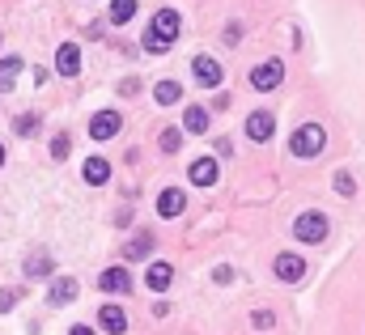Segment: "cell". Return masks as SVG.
<instances>
[{
	"instance_id": "cell-1",
	"label": "cell",
	"mask_w": 365,
	"mask_h": 335,
	"mask_svg": "<svg viewBox=\"0 0 365 335\" xmlns=\"http://www.w3.org/2000/svg\"><path fill=\"white\" fill-rule=\"evenodd\" d=\"M179 30H183V17H179L174 9H162L158 17L149 22V34L140 38V47H144L149 55H166V51H170V43L179 38Z\"/></svg>"
},
{
	"instance_id": "cell-2",
	"label": "cell",
	"mask_w": 365,
	"mask_h": 335,
	"mask_svg": "<svg viewBox=\"0 0 365 335\" xmlns=\"http://www.w3.org/2000/svg\"><path fill=\"white\" fill-rule=\"evenodd\" d=\"M327 149V132L319 124H301L293 136H289V153L293 157H319Z\"/></svg>"
},
{
	"instance_id": "cell-3",
	"label": "cell",
	"mask_w": 365,
	"mask_h": 335,
	"mask_svg": "<svg viewBox=\"0 0 365 335\" xmlns=\"http://www.w3.org/2000/svg\"><path fill=\"white\" fill-rule=\"evenodd\" d=\"M327 230H332V225H327V216H323V212H315V208L301 212V216L293 221V238H297V242H306V246H319V242L327 238Z\"/></svg>"
},
{
	"instance_id": "cell-4",
	"label": "cell",
	"mask_w": 365,
	"mask_h": 335,
	"mask_svg": "<svg viewBox=\"0 0 365 335\" xmlns=\"http://www.w3.org/2000/svg\"><path fill=\"white\" fill-rule=\"evenodd\" d=\"M285 81V64L281 60H264L259 68H251V85L259 89V94H268V89H276Z\"/></svg>"
},
{
	"instance_id": "cell-5",
	"label": "cell",
	"mask_w": 365,
	"mask_h": 335,
	"mask_svg": "<svg viewBox=\"0 0 365 335\" xmlns=\"http://www.w3.org/2000/svg\"><path fill=\"white\" fill-rule=\"evenodd\" d=\"M119 128H124L119 110H98V115L89 119V136H94V140H115Z\"/></svg>"
},
{
	"instance_id": "cell-6",
	"label": "cell",
	"mask_w": 365,
	"mask_h": 335,
	"mask_svg": "<svg viewBox=\"0 0 365 335\" xmlns=\"http://www.w3.org/2000/svg\"><path fill=\"white\" fill-rule=\"evenodd\" d=\"M246 136L255 144H268L276 136V119L268 115V110H251V115H246Z\"/></svg>"
},
{
	"instance_id": "cell-7",
	"label": "cell",
	"mask_w": 365,
	"mask_h": 335,
	"mask_svg": "<svg viewBox=\"0 0 365 335\" xmlns=\"http://www.w3.org/2000/svg\"><path fill=\"white\" fill-rule=\"evenodd\" d=\"M191 68H195V81H200L204 89H217V85L225 81V68L213 60V55H195V64H191Z\"/></svg>"
},
{
	"instance_id": "cell-8",
	"label": "cell",
	"mask_w": 365,
	"mask_h": 335,
	"mask_svg": "<svg viewBox=\"0 0 365 335\" xmlns=\"http://www.w3.org/2000/svg\"><path fill=\"white\" fill-rule=\"evenodd\" d=\"M77 293H81V285L73 281V276H56V281L47 285V306H68Z\"/></svg>"
},
{
	"instance_id": "cell-9",
	"label": "cell",
	"mask_w": 365,
	"mask_h": 335,
	"mask_svg": "<svg viewBox=\"0 0 365 335\" xmlns=\"http://www.w3.org/2000/svg\"><path fill=\"white\" fill-rule=\"evenodd\" d=\"M217 174H221L217 157H200V161H191V170H187V179H191L195 187H213V183H217Z\"/></svg>"
},
{
	"instance_id": "cell-10",
	"label": "cell",
	"mask_w": 365,
	"mask_h": 335,
	"mask_svg": "<svg viewBox=\"0 0 365 335\" xmlns=\"http://www.w3.org/2000/svg\"><path fill=\"white\" fill-rule=\"evenodd\" d=\"M56 73H60V77H77V73H81V47H77V43H60V51H56Z\"/></svg>"
},
{
	"instance_id": "cell-11",
	"label": "cell",
	"mask_w": 365,
	"mask_h": 335,
	"mask_svg": "<svg viewBox=\"0 0 365 335\" xmlns=\"http://www.w3.org/2000/svg\"><path fill=\"white\" fill-rule=\"evenodd\" d=\"M276 276H281V281L285 285H297L301 281V276H306V263H301V255H276Z\"/></svg>"
},
{
	"instance_id": "cell-12",
	"label": "cell",
	"mask_w": 365,
	"mask_h": 335,
	"mask_svg": "<svg viewBox=\"0 0 365 335\" xmlns=\"http://www.w3.org/2000/svg\"><path fill=\"white\" fill-rule=\"evenodd\" d=\"M98 327L107 331V335H124V331H128V314H124V306H102Z\"/></svg>"
},
{
	"instance_id": "cell-13",
	"label": "cell",
	"mask_w": 365,
	"mask_h": 335,
	"mask_svg": "<svg viewBox=\"0 0 365 335\" xmlns=\"http://www.w3.org/2000/svg\"><path fill=\"white\" fill-rule=\"evenodd\" d=\"M144 285H149L153 293L170 289V285H174V267H170V263H149V271H144Z\"/></svg>"
},
{
	"instance_id": "cell-14",
	"label": "cell",
	"mask_w": 365,
	"mask_h": 335,
	"mask_svg": "<svg viewBox=\"0 0 365 335\" xmlns=\"http://www.w3.org/2000/svg\"><path fill=\"white\" fill-rule=\"evenodd\" d=\"M81 174H85V183H89V187H102V183L111 179V161H107V157H85Z\"/></svg>"
},
{
	"instance_id": "cell-15",
	"label": "cell",
	"mask_w": 365,
	"mask_h": 335,
	"mask_svg": "<svg viewBox=\"0 0 365 335\" xmlns=\"http://www.w3.org/2000/svg\"><path fill=\"white\" fill-rule=\"evenodd\" d=\"M98 285H102V293H128L132 289V276L124 267H107V271L98 276Z\"/></svg>"
},
{
	"instance_id": "cell-16",
	"label": "cell",
	"mask_w": 365,
	"mask_h": 335,
	"mask_svg": "<svg viewBox=\"0 0 365 335\" xmlns=\"http://www.w3.org/2000/svg\"><path fill=\"white\" fill-rule=\"evenodd\" d=\"M183 208H187V195H183L179 187H166V191L158 195V212H162L166 221H174V216H179Z\"/></svg>"
},
{
	"instance_id": "cell-17",
	"label": "cell",
	"mask_w": 365,
	"mask_h": 335,
	"mask_svg": "<svg viewBox=\"0 0 365 335\" xmlns=\"http://www.w3.org/2000/svg\"><path fill=\"white\" fill-rule=\"evenodd\" d=\"M17 77H22V60L17 55H5V60H0V94H9L17 85Z\"/></svg>"
},
{
	"instance_id": "cell-18",
	"label": "cell",
	"mask_w": 365,
	"mask_h": 335,
	"mask_svg": "<svg viewBox=\"0 0 365 335\" xmlns=\"http://www.w3.org/2000/svg\"><path fill=\"white\" fill-rule=\"evenodd\" d=\"M183 128H187L191 136H204V132H208V110H204V106H187V110H183Z\"/></svg>"
},
{
	"instance_id": "cell-19",
	"label": "cell",
	"mask_w": 365,
	"mask_h": 335,
	"mask_svg": "<svg viewBox=\"0 0 365 335\" xmlns=\"http://www.w3.org/2000/svg\"><path fill=\"white\" fill-rule=\"evenodd\" d=\"M153 255V234H136L124 242V259H149Z\"/></svg>"
},
{
	"instance_id": "cell-20",
	"label": "cell",
	"mask_w": 365,
	"mask_h": 335,
	"mask_svg": "<svg viewBox=\"0 0 365 335\" xmlns=\"http://www.w3.org/2000/svg\"><path fill=\"white\" fill-rule=\"evenodd\" d=\"M153 98H158V106H174V102H183V85L179 81H158L153 85Z\"/></svg>"
},
{
	"instance_id": "cell-21",
	"label": "cell",
	"mask_w": 365,
	"mask_h": 335,
	"mask_svg": "<svg viewBox=\"0 0 365 335\" xmlns=\"http://www.w3.org/2000/svg\"><path fill=\"white\" fill-rule=\"evenodd\" d=\"M132 17H136V0H111V22L115 26L132 22Z\"/></svg>"
},
{
	"instance_id": "cell-22",
	"label": "cell",
	"mask_w": 365,
	"mask_h": 335,
	"mask_svg": "<svg viewBox=\"0 0 365 335\" xmlns=\"http://www.w3.org/2000/svg\"><path fill=\"white\" fill-rule=\"evenodd\" d=\"M26 276H34V281H43V276H51V255H34L26 263Z\"/></svg>"
},
{
	"instance_id": "cell-23",
	"label": "cell",
	"mask_w": 365,
	"mask_h": 335,
	"mask_svg": "<svg viewBox=\"0 0 365 335\" xmlns=\"http://www.w3.org/2000/svg\"><path fill=\"white\" fill-rule=\"evenodd\" d=\"M158 144H162V153H179V149H183V132H179V128H166Z\"/></svg>"
},
{
	"instance_id": "cell-24",
	"label": "cell",
	"mask_w": 365,
	"mask_h": 335,
	"mask_svg": "<svg viewBox=\"0 0 365 335\" xmlns=\"http://www.w3.org/2000/svg\"><path fill=\"white\" fill-rule=\"evenodd\" d=\"M336 191H340V195H357V183H352L348 170H336Z\"/></svg>"
},
{
	"instance_id": "cell-25",
	"label": "cell",
	"mask_w": 365,
	"mask_h": 335,
	"mask_svg": "<svg viewBox=\"0 0 365 335\" xmlns=\"http://www.w3.org/2000/svg\"><path fill=\"white\" fill-rule=\"evenodd\" d=\"M22 302V289H0V314H9Z\"/></svg>"
},
{
	"instance_id": "cell-26",
	"label": "cell",
	"mask_w": 365,
	"mask_h": 335,
	"mask_svg": "<svg viewBox=\"0 0 365 335\" xmlns=\"http://www.w3.org/2000/svg\"><path fill=\"white\" fill-rule=\"evenodd\" d=\"M73 153V140L68 136H56V140H51V157H56V161H64Z\"/></svg>"
},
{
	"instance_id": "cell-27",
	"label": "cell",
	"mask_w": 365,
	"mask_h": 335,
	"mask_svg": "<svg viewBox=\"0 0 365 335\" xmlns=\"http://www.w3.org/2000/svg\"><path fill=\"white\" fill-rule=\"evenodd\" d=\"M251 322H255L259 331H268V327L276 322V314H272V310H255V314H251Z\"/></svg>"
},
{
	"instance_id": "cell-28",
	"label": "cell",
	"mask_w": 365,
	"mask_h": 335,
	"mask_svg": "<svg viewBox=\"0 0 365 335\" xmlns=\"http://www.w3.org/2000/svg\"><path fill=\"white\" fill-rule=\"evenodd\" d=\"M225 43H230V47H238V43H242V26H238V22H230V26H225Z\"/></svg>"
},
{
	"instance_id": "cell-29",
	"label": "cell",
	"mask_w": 365,
	"mask_h": 335,
	"mask_svg": "<svg viewBox=\"0 0 365 335\" xmlns=\"http://www.w3.org/2000/svg\"><path fill=\"white\" fill-rule=\"evenodd\" d=\"M34 128H38V119H34V115H22V119H17V132H22V136H30Z\"/></svg>"
},
{
	"instance_id": "cell-30",
	"label": "cell",
	"mask_w": 365,
	"mask_h": 335,
	"mask_svg": "<svg viewBox=\"0 0 365 335\" xmlns=\"http://www.w3.org/2000/svg\"><path fill=\"white\" fill-rule=\"evenodd\" d=\"M213 276H217V285H230V281H234V267H217Z\"/></svg>"
},
{
	"instance_id": "cell-31",
	"label": "cell",
	"mask_w": 365,
	"mask_h": 335,
	"mask_svg": "<svg viewBox=\"0 0 365 335\" xmlns=\"http://www.w3.org/2000/svg\"><path fill=\"white\" fill-rule=\"evenodd\" d=\"M68 335H94V327H81L77 322V327H68Z\"/></svg>"
},
{
	"instance_id": "cell-32",
	"label": "cell",
	"mask_w": 365,
	"mask_h": 335,
	"mask_svg": "<svg viewBox=\"0 0 365 335\" xmlns=\"http://www.w3.org/2000/svg\"><path fill=\"white\" fill-rule=\"evenodd\" d=\"M0 165H5V144H0Z\"/></svg>"
}]
</instances>
